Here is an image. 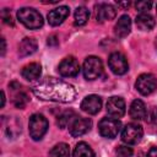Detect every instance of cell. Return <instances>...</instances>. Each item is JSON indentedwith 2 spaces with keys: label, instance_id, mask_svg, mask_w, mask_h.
I'll use <instances>...</instances> for the list:
<instances>
[{
  "label": "cell",
  "instance_id": "obj_15",
  "mask_svg": "<svg viewBox=\"0 0 157 157\" xmlns=\"http://www.w3.org/2000/svg\"><path fill=\"white\" fill-rule=\"evenodd\" d=\"M131 31V20L128 15L120 16L118 22L114 26V33L118 38H124L126 37Z\"/></svg>",
  "mask_w": 157,
  "mask_h": 157
},
{
  "label": "cell",
  "instance_id": "obj_34",
  "mask_svg": "<svg viewBox=\"0 0 157 157\" xmlns=\"http://www.w3.org/2000/svg\"><path fill=\"white\" fill-rule=\"evenodd\" d=\"M156 11H157V5H156Z\"/></svg>",
  "mask_w": 157,
  "mask_h": 157
},
{
  "label": "cell",
  "instance_id": "obj_16",
  "mask_svg": "<svg viewBox=\"0 0 157 157\" xmlns=\"http://www.w3.org/2000/svg\"><path fill=\"white\" fill-rule=\"evenodd\" d=\"M129 114L132 119L135 120H142L147 118V109L145 103L141 99H135L132 101L130 109H129Z\"/></svg>",
  "mask_w": 157,
  "mask_h": 157
},
{
  "label": "cell",
  "instance_id": "obj_33",
  "mask_svg": "<svg viewBox=\"0 0 157 157\" xmlns=\"http://www.w3.org/2000/svg\"><path fill=\"white\" fill-rule=\"evenodd\" d=\"M155 47H156V50H157V37H156V39H155Z\"/></svg>",
  "mask_w": 157,
  "mask_h": 157
},
{
  "label": "cell",
  "instance_id": "obj_24",
  "mask_svg": "<svg viewBox=\"0 0 157 157\" xmlns=\"http://www.w3.org/2000/svg\"><path fill=\"white\" fill-rule=\"evenodd\" d=\"M12 102H13V105H15L16 108L22 109V108H25L26 104L29 102V98H28V96H27L25 92H18V93L15 96V98H13Z\"/></svg>",
  "mask_w": 157,
  "mask_h": 157
},
{
  "label": "cell",
  "instance_id": "obj_26",
  "mask_svg": "<svg viewBox=\"0 0 157 157\" xmlns=\"http://www.w3.org/2000/svg\"><path fill=\"white\" fill-rule=\"evenodd\" d=\"M135 7L137 11H141V13H142L145 11H148L152 7V2L151 1H137L135 4Z\"/></svg>",
  "mask_w": 157,
  "mask_h": 157
},
{
  "label": "cell",
  "instance_id": "obj_18",
  "mask_svg": "<svg viewBox=\"0 0 157 157\" xmlns=\"http://www.w3.org/2000/svg\"><path fill=\"white\" fill-rule=\"evenodd\" d=\"M135 23H136L137 28L141 29V31H151V29L155 27L156 21H155V18H153L150 13L142 12V13H139V15L136 16Z\"/></svg>",
  "mask_w": 157,
  "mask_h": 157
},
{
  "label": "cell",
  "instance_id": "obj_10",
  "mask_svg": "<svg viewBox=\"0 0 157 157\" xmlns=\"http://www.w3.org/2000/svg\"><path fill=\"white\" fill-rule=\"evenodd\" d=\"M107 113L110 118L119 119L125 114V102L121 97L113 96L107 102Z\"/></svg>",
  "mask_w": 157,
  "mask_h": 157
},
{
  "label": "cell",
  "instance_id": "obj_22",
  "mask_svg": "<svg viewBox=\"0 0 157 157\" xmlns=\"http://www.w3.org/2000/svg\"><path fill=\"white\" fill-rule=\"evenodd\" d=\"M49 157H70V148L69 145L65 142H60L58 145H55L50 152H49Z\"/></svg>",
  "mask_w": 157,
  "mask_h": 157
},
{
  "label": "cell",
  "instance_id": "obj_14",
  "mask_svg": "<svg viewBox=\"0 0 157 157\" xmlns=\"http://www.w3.org/2000/svg\"><path fill=\"white\" fill-rule=\"evenodd\" d=\"M70 10L67 6H59L53 9L52 11H49L48 13V22L50 26H59L60 23L64 22V20L69 16Z\"/></svg>",
  "mask_w": 157,
  "mask_h": 157
},
{
  "label": "cell",
  "instance_id": "obj_11",
  "mask_svg": "<svg viewBox=\"0 0 157 157\" xmlns=\"http://www.w3.org/2000/svg\"><path fill=\"white\" fill-rule=\"evenodd\" d=\"M115 15H117V10L110 4L101 2L94 6V17H96V21L99 23H102L104 21L113 20L115 17Z\"/></svg>",
  "mask_w": 157,
  "mask_h": 157
},
{
  "label": "cell",
  "instance_id": "obj_2",
  "mask_svg": "<svg viewBox=\"0 0 157 157\" xmlns=\"http://www.w3.org/2000/svg\"><path fill=\"white\" fill-rule=\"evenodd\" d=\"M17 18L20 22L29 28V29H38L43 26V17L42 15L33 7H22L17 11Z\"/></svg>",
  "mask_w": 157,
  "mask_h": 157
},
{
  "label": "cell",
  "instance_id": "obj_21",
  "mask_svg": "<svg viewBox=\"0 0 157 157\" xmlns=\"http://www.w3.org/2000/svg\"><path fill=\"white\" fill-rule=\"evenodd\" d=\"M93 156H94L93 150L86 142H78L75 146L72 153V157H93Z\"/></svg>",
  "mask_w": 157,
  "mask_h": 157
},
{
  "label": "cell",
  "instance_id": "obj_30",
  "mask_svg": "<svg viewBox=\"0 0 157 157\" xmlns=\"http://www.w3.org/2000/svg\"><path fill=\"white\" fill-rule=\"evenodd\" d=\"M152 123H153V125H155V128H156V130H157V113L153 114V117H152Z\"/></svg>",
  "mask_w": 157,
  "mask_h": 157
},
{
  "label": "cell",
  "instance_id": "obj_3",
  "mask_svg": "<svg viewBox=\"0 0 157 157\" xmlns=\"http://www.w3.org/2000/svg\"><path fill=\"white\" fill-rule=\"evenodd\" d=\"M48 120L43 114L36 113L29 118V135L33 140H40L48 130Z\"/></svg>",
  "mask_w": 157,
  "mask_h": 157
},
{
  "label": "cell",
  "instance_id": "obj_8",
  "mask_svg": "<svg viewBox=\"0 0 157 157\" xmlns=\"http://www.w3.org/2000/svg\"><path fill=\"white\" fill-rule=\"evenodd\" d=\"M108 65H109V69L115 75H124L129 70V64H128L125 55L119 52H114L109 55Z\"/></svg>",
  "mask_w": 157,
  "mask_h": 157
},
{
  "label": "cell",
  "instance_id": "obj_20",
  "mask_svg": "<svg viewBox=\"0 0 157 157\" xmlns=\"http://www.w3.org/2000/svg\"><path fill=\"white\" fill-rule=\"evenodd\" d=\"M88 18H90V11L85 6H78L75 10V15H74V23H75V26H83V25H86Z\"/></svg>",
  "mask_w": 157,
  "mask_h": 157
},
{
  "label": "cell",
  "instance_id": "obj_5",
  "mask_svg": "<svg viewBox=\"0 0 157 157\" xmlns=\"http://www.w3.org/2000/svg\"><path fill=\"white\" fill-rule=\"evenodd\" d=\"M144 135L142 126L137 123H129L125 125L121 132V140L128 145H136L141 141Z\"/></svg>",
  "mask_w": 157,
  "mask_h": 157
},
{
  "label": "cell",
  "instance_id": "obj_31",
  "mask_svg": "<svg viewBox=\"0 0 157 157\" xmlns=\"http://www.w3.org/2000/svg\"><path fill=\"white\" fill-rule=\"evenodd\" d=\"M5 105V92L2 91L1 92V107H4Z\"/></svg>",
  "mask_w": 157,
  "mask_h": 157
},
{
  "label": "cell",
  "instance_id": "obj_19",
  "mask_svg": "<svg viewBox=\"0 0 157 157\" xmlns=\"http://www.w3.org/2000/svg\"><path fill=\"white\" fill-rule=\"evenodd\" d=\"M40 74H42V66L38 63H29L21 71L22 77L26 78V80H28V81L39 78Z\"/></svg>",
  "mask_w": 157,
  "mask_h": 157
},
{
  "label": "cell",
  "instance_id": "obj_9",
  "mask_svg": "<svg viewBox=\"0 0 157 157\" xmlns=\"http://www.w3.org/2000/svg\"><path fill=\"white\" fill-rule=\"evenodd\" d=\"M58 71L64 77H75L80 71V64L74 56H67L60 61Z\"/></svg>",
  "mask_w": 157,
  "mask_h": 157
},
{
  "label": "cell",
  "instance_id": "obj_1",
  "mask_svg": "<svg viewBox=\"0 0 157 157\" xmlns=\"http://www.w3.org/2000/svg\"><path fill=\"white\" fill-rule=\"evenodd\" d=\"M32 92L40 99L69 103L75 99L76 92L74 87L61 80L45 77L32 86Z\"/></svg>",
  "mask_w": 157,
  "mask_h": 157
},
{
  "label": "cell",
  "instance_id": "obj_29",
  "mask_svg": "<svg viewBox=\"0 0 157 157\" xmlns=\"http://www.w3.org/2000/svg\"><path fill=\"white\" fill-rule=\"evenodd\" d=\"M1 44H2V48H1V55L5 54V50H6V42H5V38H1Z\"/></svg>",
  "mask_w": 157,
  "mask_h": 157
},
{
  "label": "cell",
  "instance_id": "obj_4",
  "mask_svg": "<svg viewBox=\"0 0 157 157\" xmlns=\"http://www.w3.org/2000/svg\"><path fill=\"white\" fill-rule=\"evenodd\" d=\"M82 71H83V76L86 80H96L102 74H103V64L102 60L98 56H87L83 61V66H82Z\"/></svg>",
  "mask_w": 157,
  "mask_h": 157
},
{
  "label": "cell",
  "instance_id": "obj_17",
  "mask_svg": "<svg viewBox=\"0 0 157 157\" xmlns=\"http://www.w3.org/2000/svg\"><path fill=\"white\" fill-rule=\"evenodd\" d=\"M37 47H38V44H37V40L34 38L26 37L18 44V54H20V56L32 55L37 50Z\"/></svg>",
  "mask_w": 157,
  "mask_h": 157
},
{
  "label": "cell",
  "instance_id": "obj_28",
  "mask_svg": "<svg viewBox=\"0 0 157 157\" xmlns=\"http://www.w3.org/2000/svg\"><path fill=\"white\" fill-rule=\"evenodd\" d=\"M147 157H157V147H151L147 153Z\"/></svg>",
  "mask_w": 157,
  "mask_h": 157
},
{
  "label": "cell",
  "instance_id": "obj_27",
  "mask_svg": "<svg viewBox=\"0 0 157 157\" xmlns=\"http://www.w3.org/2000/svg\"><path fill=\"white\" fill-rule=\"evenodd\" d=\"M1 17H2V21L6 23V25H10V26H13V20L11 17V13L7 9H4L2 10V13H1Z\"/></svg>",
  "mask_w": 157,
  "mask_h": 157
},
{
  "label": "cell",
  "instance_id": "obj_6",
  "mask_svg": "<svg viewBox=\"0 0 157 157\" xmlns=\"http://www.w3.org/2000/svg\"><path fill=\"white\" fill-rule=\"evenodd\" d=\"M121 123L114 118H103L98 123V131L103 137L114 139L120 131Z\"/></svg>",
  "mask_w": 157,
  "mask_h": 157
},
{
  "label": "cell",
  "instance_id": "obj_23",
  "mask_svg": "<svg viewBox=\"0 0 157 157\" xmlns=\"http://www.w3.org/2000/svg\"><path fill=\"white\" fill-rule=\"evenodd\" d=\"M76 118L77 117L72 110H66V112H64L63 114H60L58 117V125L60 128H66L67 124H71Z\"/></svg>",
  "mask_w": 157,
  "mask_h": 157
},
{
  "label": "cell",
  "instance_id": "obj_13",
  "mask_svg": "<svg viewBox=\"0 0 157 157\" xmlns=\"http://www.w3.org/2000/svg\"><path fill=\"white\" fill-rule=\"evenodd\" d=\"M102 108V98L97 94L86 96L81 102V109L88 114H97Z\"/></svg>",
  "mask_w": 157,
  "mask_h": 157
},
{
  "label": "cell",
  "instance_id": "obj_25",
  "mask_svg": "<svg viewBox=\"0 0 157 157\" xmlns=\"http://www.w3.org/2000/svg\"><path fill=\"white\" fill-rule=\"evenodd\" d=\"M115 151H117V155L119 157H131L132 156V150L128 146H123V145L118 146Z\"/></svg>",
  "mask_w": 157,
  "mask_h": 157
},
{
  "label": "cell",
  "instance_id": "obj_32",
  "mask_svg": "<svg viewBox=\"0 0 157 157\" xmlns=\"http://www.w3.org/2000/svg\"><path fill=\"white\" fill-rule=\"evenodd\" d=\"M118 5H119V6H129L130 2H129V1H128V2H119Z\"/></svg>",
  "mask_w": 157,
  "mask_h": 157
},
{
  "label": "cell",
  "instance_id": "obj_7",
  "mask_svg": "<svg viewBox=\"0 0 157 157\" xmlns=\"http://www.w3.org/2000/svg\"><path fill=\"white\" fill-rule=\"evenodd\" d=\"M135 87L142 96H148L156 91L157 78L152 74H141L135 82Z\"/></svg>",
  "mask_w": 157,
  "mask_h": 157
},
{
  "label": "cell",
  "instance_id": "obj_12",
  "mask_svg": "<svg viewBox=\"0 0 157 157\" xmlns=\"http://www.w3.org/2000/svg\"><path fill=\"white\" fill-rule=\"evenodd\" d=\"M92 128V121L88 118H76L71 124H70V134L74 137H78L81 135H85Z\"/></svg>",
  "mask_w": 157,
  "mask_h": 157
}]
</instances>
